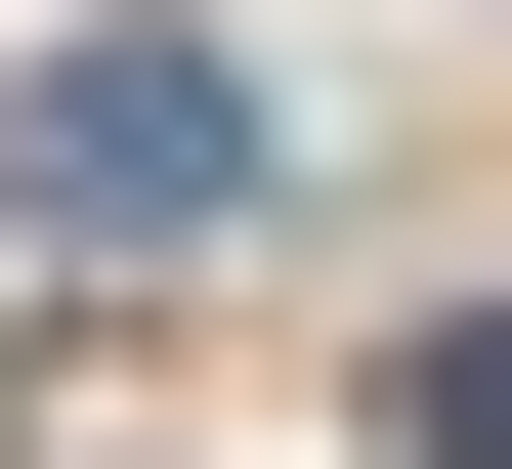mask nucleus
Returning <instances> with one entry per match:
<instances>
[{
    "instance_id": "f03ea898",
    "label": "nucleus",
    "mask_w": 512,
    "mask_h": 469,
    "mask_svg": "<svg viewBox=\"0 0 512 469\" xmlns=\"http://www.w3.org/2000/svg\"><path fill=\"white\" fill-rule=\"evenodd\" d=\"M384 469H512V299H470V342H427V384H384Z\"/></svg>"
},
{
    "instance_id": "f257e3e1",
    "label": "nucleus",
    "mask_w": 512,
    "mask_h": 469,
    "mask_svg": "<svg viewBox=\"0 0 512 469\" xmlns=\"http://www.w3.org/2000/svg\"><path fill=\"white\" fill-rule=\"evenodd\" d=\"M0 214H86V256L256 214V43H214V0H128V43H43V86H0Z\"/></svg>"
}]
</instances>
